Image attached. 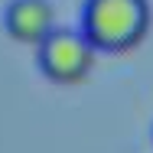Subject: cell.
I'll return each instance as SVG.
<instances>
[{"label": "cell", "mask_w": 153, "mask_h": 153, "mask_svg": "<svg viewBox=\"0 0 153 153\" xmlns=\"http://www.w3.org/2000/svg\"><path fill=\"white\" fill-rule=\"evenodd\" d=\"M153 23L150 0H85L82 33L98 52H130L137 49Z\"/></svg>", "instance_id": "1"}, {"label": "cell", "mask_w": 153, "mask_h": 153, "mask_svg": "<svg viewBox=\"0 0 153 153\" xmlns=\"http://www.w3.org/2000/svg\"><path fill=\"white\" fill-rule=\"evenodd\" d=\"M98 49L88 42L82 30L56 26L39 46H36V65L39 72L56 85H82L94 68Z\"/></svg>", "instance_id": "2"}, {"label": "cell", "mask_w": 153, "mask_h": 153, "mask_svg": "<svg viewBox=\"0 0 153 153\" xmlns=\"http://www.w3.org/2000/svg\"><path fill=\"white\" fill-rule=\"evenodd\" d=\"M3 30L13 42L39 46L56 30V7L49 0H10L3 10Z\"/></svg>", "instance_id": "3"}]
</instances>
